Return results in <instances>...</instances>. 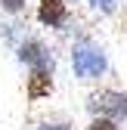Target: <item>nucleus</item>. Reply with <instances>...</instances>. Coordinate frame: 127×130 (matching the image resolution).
I'll return each mask as SVG.
<instances>
[{"label": "nucleus", "instance_id": "f257e3e1", "mask_svg": "<svg viewBox=\"0 0 127 130\" xmlns=\"http://www.w3.org/2000/svg\"><path fill=\"white\" fill-rule=\"evenodd\" d=\"M71 68H74V74L81 80H93V77H99L105 71V53L96 43L81 40V43H74V50H71Z\"/></svg>", "mask_w": 127, "mask_h": 130}, {"label": "nucleus", "instance_id": "f03ea898", "mask_svg": "<svg viewBox=\"0 0 127 130\" xmlns=\"http://www.w3.org/2000/svg\"><path fill=\"white\" fill-rule=\"evenodd\" d=\"M90 111L96 118H105V121H124L127 118V93H118V90H99L90 96Z\"/></svg>", "mask_w": 127, "mask_h": 130}, {"label": "nucleus", "instance_id": "7ed1b4c3", "mask_svg": "<svg viewBox=\"0 0 127 130\" xmlns=\"http://www.w3.org/2000/svg\"><path fill=\"white\" fill-rule=\"evenodd\" d=\"M19 59L25 65H31L34 71H50L53 74V53L46 50V43H40V40H25L19 46Z\"/></svg>", "mask_w": 127, "mask_h": 130}, {"label": "nucleus", "instance_id": "20e7f679", "mask_svg": "<svg viewBox=\"0 0 127 130\" xmlns=\"http://www.w3.org/2000/svg\"><path fill=\"white\" fill-rule=\"evenodd\" d=\"M65 0H40V6H37V22L40 25H50V28H59V25H65Z\"/></svg>", "mask_w": 127, "mask_h": 130}, {"label": "nucleus", "instance_id": "39448f33", "mask_svg": "<svg viewBox=\"0 0 127 130\" xmlns=\"http://www.w3.org/2000/svg\"><path fill=\"white\" fill-rule=\"evenodd\" d=\"M50 93H53L50 71H31V77H28V99H43Z\"/></svg>", "mask_w": 127, "mask_h": 130}, {"label": "nucleus", "instance_id": "423d86ee", "mask_svg": "<svg viewBox=\"0 0 127 130\" xmlns=\"http://www.w3.org/2000/svg\"><path fill=\"white\" fill-rule=\"evenodd\" d=\"M87 130H121V127H118L115 121H105V118H93Z\"/></svg>", "mask_w": 127, "mask_h": 130}, {"label": "nucleus", "instance_id": "0eeeda50", "mask_svg": "<svg viewBox=\"0 0 127 130\" xmlns=\"http://www.w3.org/2000/svg\"><path fill=\"white\" fill-rule=\"evenodd\" d=\"M25 6V0H0V9H6V12H19Z\"/></svg>", "mask_w": 127, "mask_h": 130}, {"label": "nucleus", "instance_id": "6e6552de", "mask_svg": "<svg viewBox=\"0 0 127 130\" xmlns=\"http://www.w3.org/2000/svg\"><path fill=\"white\" fill-rule=\"evenodd\" d=\"M90 3H93V6H99L102 12H112V9H115V3H118V0H90Z\"/></svg>", "mask_w": 127, "mask_h": 130}, {"label": "nucleus", "instance_id": "1a4fd4ad", "mask_svg": "<svg viewBox=\"0 0 127 130\" xmlns=\"http://www.w3.org/2000/svg\"><path fill=\"white\" fill-rule=\"evenodd\" d=\"M40 130H68L65 124H46V127H40Z\"/></svg>", "mask_w": 127, "mask_h": 130}]
</instances>
